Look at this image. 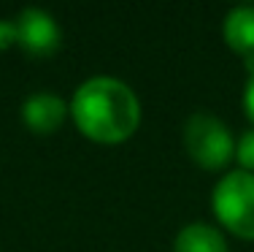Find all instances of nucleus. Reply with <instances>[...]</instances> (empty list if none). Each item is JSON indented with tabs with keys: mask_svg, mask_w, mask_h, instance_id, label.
<instances>
[{
	"mask_svg": "<svg viewBox=\"0 0 254 252\" xmlns=\"http://www.w3.org/2000/svg\"><path fill=\"white\" fill-rule=\"evenodd\" d=\"M68 117H70V106H68V100L57 92L41 89V92L27 95L25 103H22V122L38 136L57 133Z\"/></svg>",
	"mask_w": 254,
	"mask_h": 252,
	"instance_id": "nucleus-5",
	"label": "nucleus"
},
{
	"mask_svg": "<svg viewBox=\"0 0 254 252\" xmlns=\"http://www.w3.org/2000/svg\"><path fill=\"white\" fill-rule=\"evenodd\" d=\"M78 133L95 144H122L141 125V100L135 89L117 76H92L76 87L68 100Z\"/></svg>",
	"mask_w": 254,
	"mask_h": 252,
	"instance_id": "nucleus-1",
	"label": "nucleus"
},
{
	"mask_svg": "<svg viewBox=\"0 0 254 252\" xmlns=\"http://www.w3.org/2000/svg\"><path fill=\"white\" fill-rule=\"evenodd\" d=\"M244 111L249 117L252 128H254V65L249 68V76H246V87H244Z\"/></svg>",
	"mask_w": 254,
	"mask_h": 252,
	"instance_id": "nucleus-10",
	"label": "nucleus"
},
{
	"mask_svg": "<svg viewBox=\"0 0 254 252\" xmlns=\"http://www.w3.org/2000/svg\"><path fill=\"white\" fill-rule=\"evenodd\" d=\"M222 35L230 52H235L246 65H254V5H235L225 14Z\"/></svg>",
	"mask_w": 254,
	"mask_h": 252,
	"instance_id": "nucleus-6",
	"label": "nucleus"
},
{
	"mask_svg": "<svg viewBox=\"0 0 254 252\" xmlns=\"http://www.w3.org/2000/svg\"><path fill=\"white\" fill-rule=\"evenodd\" d=\"M173 252H227V239L208 223H190L176 233Z\"/></svg>",
	"mask_w": 254,
	"mask_h": 252,
	"instance_id": "nucleus-7",
	"label": "nucleus"
},
{
	"mask_svg": "<svg viewBox=\"0 0 254 252\" xmlns=\"http://www.w3.org/2000/svg\"><path fill=\"white\" fill-rule=\"evenodd\" d=\"M16 22V46L33 57H49L63 44V30L46 8L27 5L14 16Z\"/></svg>",
	"mask_w": 254,
	"mask_h": 252,
	"instance_id": "nucleus-4",
	"label": "nucleus"
},
{
	"mask_svg": "<svg viewBox=\"0 0 254 252\" xmlns=\"http://www.w3.org/2000/svg\"><path fill=\"white\" fill-rule=\"evenodd\" d=\"M16 46V22L0 16V52Z\"/></svg>",
	"mask_w": 254,
	"mask_h": 252,
	"instance_id": "nucleus-9",
	"label": "nucleus"
},
{
	"mask_svg": "<svg viewBox=\"0 0 254 252\" xmlns=\"http://www.w3.org/2000/svg\"><path fill=\"white\" fill-rule=\"evenodd\" d=\"M235 160H238L241 171L254 173V128L244 130V133L235 139Z\"/></svg>",
	"mask_w": 254,
	"mask_h": 252,
	"instance_id": "nucleus-8",
	"label": "nucleus"
},
{
	"mask_svg": "<svg viewBox=\"0 0 254 252\" xmlns=\"http://www.w3.org/2000/svg\"><path fill=\"white\" fill-rule=\"evenodd\" d=\"M211 209L235 239L254 242V173L241 168L222 173L211 190Z\"/></svg>",
	"mask_w": 254,
	"mask_h": 252,
	"instance_id": "nucleus-2",
	"label": "nucleus"
},
{
	"mask_svg": "<svg viewBox=\"0 0 254 252\" xmlns=\"http://www.w3.org/2000/svg\"><path fill=\"white\" fill-rule=\"evenodd\" d=\"M184 149L205 171H222L235 160V136L219 117L195 111L184 122Z\"/></svg>",
	"mask_w": 254,
	"mask_h": 252,
	"instance_id": "nucleus-3",
	"label": "nucleus"
}]
</instances>
